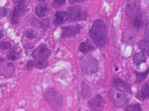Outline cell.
<instances>
[{
    "label": "cell",
    "instance_id": "6da1fadb",
    "mask_svg": "<svg viewBox=\"0 0 149 111\" xmlns=\"http://www.w3.org/2000/svg\"><path fill=\"white\" fill-rule=\"evenodd\" d=\"M90 37L94 44L99 48H104L108 41V30L104 21L96 19L90 29Z\"/></svg>",
    "mask_w": 149,
    "mask_h": 111
},
{
    "label": "cell",
    "instance_id": "7a4b0ae2",
    "mask_svg": "<svg viewBox=\"0 0 149 111\" xmlns=\"http://www.w3.org/2000/svg\"><path fill=\"white\" fill-rule=\"evenodd\" d=\"M109 99L111 100V102L116 106V107H125L128 104L129 101V96L125 91L117 89L115 87L111 88L108 92Z\"/></svg>",
    "mask_w": 149,
    "mask_h": 111
},
{
    "label": "cell",
    "instance_id": "3957f363",
    "mask_svg": "<svg viewBox=\"0 0 149 111\" xmlns=\"http://www.w3.org/2000/svg\"><path fill=\"white\" fill-rule=\"evenodd\" d=\"M81 69L86 75H92V74L97 73L99 69V63L97 59L91 55H85L81 58L80 61Z\"/></svg>",
    "mask_w": 149,
    "mask_h": 111
},
{
    "label": "cell",
    "instance_id": "277c9868",
    "mask_svg": "<svg viewBox=\"0 0 149 111\" xmlns=\"http://www.w3.org/2000/svg\"><path fill=\"white\" fill-rule=\"evenodd\" d=\"M45 98L54 110H60L62 108L63 96L58 91L54 89H47L45 92Z\"/></svg>",
    "mask_w": 149,
    "mask_h": 111
},
{
    "label": "cell",
    "instance_id": "5b68a950",
    "mask_svg": "<svg viewBox=\"0 0 149 111\" xmlns=\"http://www.w3.org/2000/svg\"><path fill=\"white\" fill-rule=\"evenodd\" d=\"M68 14H69V20L73 22L82 21L87 18V11L80 6H71L68 10Z\"/></svg>",
    "mask_w": 149,
    "mask_h": 111
},
{
    "label": "cell",
    "instance_id": "8992f818",
    "mask_svg": "<svg viewBox=\"0 0 149 111\" xmlns=\"http://www.w3.org/2000/svg\"><path fill=\"white\" fill-rule=\"evenodd\" d=\"M26 1H16L15 7L13 8L11 13V22L12 24H17L19 19L21 18L26 11Z\"/></svg>",
    "mask_w": 149,
    "mask_h": 111
},
{
    "label": "cell",
    "instance_id": "52a82bcc",
    "mask_svg": "<svg viewBox=\"0 0 149 111\" xmlns=\"http://www.w3.org/2000/svg\"><path fill=\"white\" fill-rule=\"evenodd\" d=\"M50 53V49L47 45L42 44L39 45L37 48L32 52V57H33L34 60L36 61H41V62H47V59H49Z\"/></svg>",
    "mask_w": 149,
    "mask_h": 111
},
{
    "label": "cell",
    "instance_id": "ba28073f",
    "mask_svg": "<svg viewBox=\"0 0 149 111\" xmlns=\"http://www.w3.org/2000/svg\"><path fill=\"white\" fill-rule=\"evenodd\" d=\"M82 30V26L80 24H74L69 25L63 28L62 30V37L63 38H70V37H74L77 34H79Z\"/></svg>",
    "mask_w": 149,
    "mask_h": 111
},
{
    "label": "cell",
    "instance_id": "9c48e42d",
    "mask_svg": "<svg viewBox=\"0 0 149 111\" xmlns=\"http://www.w3.org/2000/svg\"><path fill=\"white\" fill-rule=\"evenodd\" d=\"M104 99L101 95H96L94 98H92L89 101V107L91 108L92 110L95 111H100L104 106Z\"/></svg>",
    "mask_w": 149,
    "mask_h": 111
},
{
    "label": "cell",
    "instance_id": "30bf717a",
    "mask_svg": "<svg viewBox=\"0 0 149 111\" xmlns=\"http://www.w3.org/2000/svg\"><path fill=\"white\" fill-rule=\"evenodd\" d=\"M126 14L130 18H134L139 14V8H138V3L136 1H129L127 2L126 5Z\"/></svg>",
    "mask_w": 149,
    "mask_h": 111
},
{
    "label": "cell",
    "instance_id": "8fae6325",
    "mask_svg": "<svg viewBox=\"0 0 149 111\" xmlns=\"http://www.w3.org/2000/svg\"><path fill=\"white\" fill-rule=\"evenodd\" d=\"M112 84L115 88L120 89V90H123V91H128L129 93H131V86L129 85L127 82H125L124 80L120 79V78H113L112 79Z\"/></svg>",
    "mask_w": 149,
    "mask_h": 111
},
{
    "label": "cell",
    "instance_id": "7c38bea8",
    "mask_svg": "<svg viewBox=\"0 0 149 111\" xmlns=\"http://www.w3.org/2000/svg\"><path fill=\"white\" fill-rule=\"evenodd\" d=\"M68 20H69V14H68V11H58L56 14H54V24L61 25Z\"/></svg>",
    "mask_w": 149,
    "mask_h": 111
},
{
    "label": "cell",
    "instance_id": "4fadbf2b",
    "mask_svg": "<svg viewBox=\"0 0 149 111\" xmlns=\"http://www.w3.org/2000/svg\"><path fill=\"white\" fill-rule=\"evenodd\" d=\"M79 50L82 53H89V52H92L95 50V45L92 43L91 40H85L79 45Z\"/></svg>",
    "mask_w": 149,
    "mask_h": 111
},
{
    "label": "cell",
    "instance_id": "5bb4252c",
    "mask_svg": "<svg viewBox=\"0 0 149 111\" xmlns=\"http://www.w3.org/2000/svg\"><path fill=\"white\" fill-rule=\"evenodd\" d=\"M1 73L5 77H10L14 73V66H13L12 63H5V64H2L1 68Z\"/></svg>",
    "mask_w": 149,
    "mask_h": 111
},
{
    "label": "cell",
    "instance_id": "9a60e30c",
    "mask_svg": "<svg viewBox=\"0 0 149 111\" xmlns=\"http://www.w3.org/2000/svg\"><path fill=\"white\" fill-rule=\"evenodd\" d=\"M137 98L139 100H145L149 98V83L144 84L137 93Z\"/></svg>",
    "mask_w": 149,
    "mask_h": 111
},
{
    "label": "cell",
    "instance_id": "2e32d148",
    "mask_svg": "<svg viewBox=\"0 0 149 111\" xmlns=\"http://www.w3.org/2000/svg\"><path fill=\"white\" fill-rule=\"evenodd\" d=\"M144 21H145V17H144L143 15L141 14V13H139V14H138L137 16H135L134 18L132 19V25H133V27L136 28V29H140V28L143 27Z\"/></svg>",
    "mask_w": 149,
    "mask_h": 111
},
{
    "label": "cell",
    "instance_id": "e0dca14e",
    "mask_svg": "<svg viewBox=\"0 0 149 111\" xmlns=\"http://www.w3.org/2000/svg\"><path fill=\"white\" fill-rule=\"evenodd\" d=\"M47 12H49V9H47V6L45 3L38 4L36 7V13L38 17H45L47 14Z\"/></svg>",
    "mask_w": 149,
    "mask_h": 111
},
{
    "label": "cell",
    "instance_id": "ac0fdd59",
    "mask_svg": "<svg viewBox=\"0 0 149 111\" xmlns=\"http://www.w3.org/2000/svg\"><path fill=\"white\" fill-rule=\"evenodd\" d=\"M145 61H146V56L143 52H137L133 56V62H134L135 65H139L142 62H145Z\"/></svg>",
    "mask_w": 149,
    "mask_h": 111
},
{
    "label": "cell",
    "instance_id": "d6986e66",
    "mask_svg": "<svg viewBox=\"0 0 149 111\" xmlns=\"http://www.w3.org/2000/svg\"><path fill=\"white\" fill-rule=\"evenodd\" d=\"M138 46H139V48L143 51L144 54H146V55L149 56V41L148 40H146V39L141 40L139 43H138Z\"/></svg>",
    "mask_w": 149,
    "mask_h": 111
},
{
    "label": "cell",
    "instance_id": "ffe728a7",
    "mask_svg": "<svg viewBox=\"0 0 149 111\" xmlns=\"http://www.w3.org/2000/svg\"><path fill=\"white\" fill-rule=\"evenodd\" d=\"M7 58H8V60H10V61H15V60H17L19 58V52L16 51L15 49H12L11 51L8 53Z\"/></svg>",
    "mask_w": 149,
    "mask_h": 111
},
{
    "label": "cell",
    "instance_id": "44dd1931",
    "mask_svg": "<svg viewBox=\"0 0 149 111\" xmlns=\"http://www.w3.org/2000/svg\"><path fill=\"white\" fill-rule=\"evenodd\" d=\"M82 94H83V96L85 97V98H87V97H89L90 95H91V89H90V87L87 85V84H85V83H83L82 84Z\"/></svg>",
    "mask_w": 149,
    "mask_h": 111
},
{
    "label": "cell",
    "instance_id": "7402d4cb",
    "mask_svg": "<svg viewBox=\"0 0 149 111\" xmlns=\"http://www.w3.org/2000/svg\"><path fill=\"white\" fill-rule=\"evenodd\" d=\"M149 73V69L147 71H145V73H139V72H136V81L137 83H140V82H142L144 79L146 78V76H147V74Z\"/></svg>",
    "mask_w": 149,
    "mask_h": 111
},
{
    "label": "cell",
    "instance_id": "603a6c76",
    "mask_svg": "<svg viewBox=\"0 0 149 111\" xmlns=\"http://www.w3.org/2000/svg\"><path fill=\"white\" fill-rule=\"evenodd\" d=\"M126 111H142L139 104H131L126 107Z\"/></svg>",
    "mask_w": 149,
    "mask_h": 111
},
{
    "label": "cell",
    "instance_id": "cb8c5ba5",
    "mask_svg": "<svg viewBox=\"0 0 149 111\" xmlns=\"http://www.w3.org/2000/svg\"><path fill=\"white\" fill-rule=\"evenodd\" d=\"M65 0H56V1L52 2V5L54 8H58V7H62L63 5H65Z\"/></svg>",
    "mask_w": 149,
    "mask_h": 111
},
{
    "label": "cell",
    "instance_id": "d4e9b609",
    "mask_svg": "<svg viewBox=\"0 0 149 111\" xmlns=\"http://www.w3.org/2000/svg\"><path fill=\"white\" fill-rule=\"evenodd\" d=\"M0 47H1V49H10L11 48V44H10L9 42H5V41H1V43H0Z\"/></svg>",
    "mask_w": 149,
    "mask_h": 111
},
{
    "label": "cell",
    "instance_id": "484cf974",
    "mask_svg": "<svg viewBox=\"0 0 149 111\" xmlns=\"http://www.w3.org/2000/svg\"><path fill=\"white\" fill-rule=\"evenodd\" d=\"M36 36V34L33 30H27V31L25 32V37H27V38H34Z\"/></svg>",
    "mask_w": 149,
    "mask_h": 111
},
{
    "label": "cell",
    "instance_id": "4316f807",
    "mask_svg": "<svg viewBox=\"0 0 149 111\" xmlns=\"http://www.w3.org/2000/svg\"><path fill=\"white\" fill-rule=\"evenodd\" d=\"M36 67V63H34V60H30V61L27 62V66H26V68L27 69H32Z\"/></svg>",
    "mask_w": 149,
    "mask_h": 111
},
{
    "label": "cell",
    "instance_id": "83f0119b",
    "mask_svg": "<svg viewBox=\"0 0 149 111\" xmlns=\"http://www.w3.org/2000/svg\"><path fill=\"white\" fill-rule=\"evenodd\" d=\"M145 39L149 41V23L145 26Z\"/></svg>",
    "mask_w": 149,
    "mask_h": 111
},
{
    "label": "cell",
    "instance_id": "f1b7e54d",
    "mask_svg": "<svg viewBox=\"0 0 149 111\" xmlns=\"http://www.w3.org/2000/svg\"><path fill=\"white\" fill-rule=\"evenodd\" d=\"M7 15V9L6 8H1V17H5Z\"/></svg>",
    "mask_w": 149,
    "mask_h": 111
},
{
    "label": "cell",
    "instance_id": "f546056e",
    "mask_svg": "<svg viewBox=\"0 0 149 111\" xmlns=\"http://www.w3.org/2000/svg\"><path fill=\"white\" fill-rule=\"evenodd\" d=\"M91 111H95V110H91Z\"/></svg>",
    "mask_w": 149,
    "mask_h": 111
}]
</instances>
